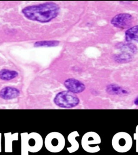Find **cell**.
<instances>
[{
	"mask_svg": "<svg viewBox=\"0 0 138 155\" xmlns=\"http://www.w3.org/2000/svg\"><path fill=\"white\" fill-rule=\"evenodd\" d=\"M22 12L30 20L48 23L58 16L60 12V8L55 3L47 2L28 6L22 9Z\"/></svg>",
	"mask_w": 138,
	"mask_h": 155,
	"instance_id": "6da1fadb",
	"label": "cell"
},
{
	"mask_svg": "<svg viewBox=\"0 0 138 155\" xmlns=\"http://www.w3.org/2000/svg\"><path fill=\"white\" fill-rule=\"evenodd\" d=\"M54 102L58 106L71 108L77 106L79 103V100L74 93L70 91H63L56 95Z\"/></svg>",
	"mask_w": 138,
	"mask_h": 155,
	"instance_id": "7a4b0ae2",
	"label": "cell"
},
{
	"mask_svg": "<svg viewBox=\"0 0 138 155\" xmlns=\"http://www.w3.org/2000/svg\"><path fill=\"white\" fill-rule=\"evenodd\" d=\"M133 22V17L130 14L121 13L116 15L111 21L113 26L119 29L130 28Z\"/></svg>",
	"mask_w": 138,
	"mask_h": 155,
	"instance_id": "3957f363",
	"label": "cell"
},
{
	"mask_svg": "<svg viewBox=\"0 0 138 155\" xmlns=\"http://www.w3.org/2000/svg\"><path fill=\"white\" fill-rule=\"evenodd\" d=\"M64 85L69 91L74 94L80 93L85 89V86L79 80L73 78H69L64 82Z\"/></svg>",
	"mask_w": 138,
	"mask_h": 155,
	"instance_id": "277c9868",
	"label": "cell"
},
{
	"mask_svg": "<svg viewBox=\"0 0 138 155\" xmlns=\"http://www.w3.org/2000/svg\"><path fill=\"white\" fill-rule=\"evenodd\" d=\"M20 94L19 90L13 87H5L0 91V97L5 100L16 98Z\"/></svg>",
	"mask_w": 138,
	"mask_h": 155,
	"instance_id": "5b68a950",
	"label": "cell"
},
{
	"mask_svg": "<svg viewBox=\"0 0 138 155\" xmlns=\"http://www.w3.org/2000/svg\"><path fill=\"white\" fill-rule=\"evenodd\" d=\"M106 92L108 94L110 95H127L129 94V92L127 90L124 88V87L120 86L116 84H110L107 86Z\"/></svg>",
	"mask_w": 138,
	"mask_h": 155,
	"instance_id": "8992f818",
	"label": "cell"
},
{
	"mask_svg": "<svg viewBox=\"0 0 138 155\" xmlns=\"http://www.w3.org/2000/svg\"><path fill=\"white\" fill-rule=\"evenodd\" d=\"M125 39L128 42L135 41L138 42V25L131 27L125 32Z\"/></svg>",
	"mask_w": 138,
	"mask_h": 155,
	"instance_id": "52a82bcc",
	"label": "cell"
},
{
	"mask_svg": "<svg viewBox=\"0 0 138 155\" xmlns=\"http://www.w3.org/2000/svg\"><path fill=\"white\" fill-rule=\"evenodd\" d=\"M19 73L15 71L3 69L0 71V79L3 80H12L17 77Z\"/></svg>",
	"mask_w": 138,
	"mask_h": 155,
	"instance_id": "ba28073f",
	"label": "cell"
},
{
	"mask_svg": "<svg viewBox=\"0 0 138 155\" xmlns=\"http://www.w3.org/2000/svg\"><path fill=\"white\" fill-rule=\"evenodd\" d=\"M132 55L130 53H126L123 52V53L119 54L115 56L114 59L116 62L119 63H126L132 60Z\"/></svg>",
	"mask_w": 138,
	"mask_h": 155,
	"instance_id": "9c48e42d",
	"label": "cell"
},
{
	"mask_svg": "<svg viewBox=\"0 0 138 155\" xmlns=\"http://www.w3.org/2000/svg\"><path fill=\"white\" fill-rule=\"evenodd\" d=\"M59 41H46L36 42L34 44L35 47H52L59 45Z\"/></svg>",
	"mask_w": 138,
	"mask_h": 155,
	"instance_id": "30bf717a",
	"label": "cell"
},
{
	"mask_svg": "<svg viewBox=\"0 0 138 155\" xmlns=\"http://www.w3.org/2000/svg\"><path fill=\"white\" fill-rule=\"evenodd\" d=\"M134 104L136 105V106H138V97L135 99L134 101Z\"/></svg>",
	"mask_w": 138,
	"mask_h": 155,
	"instance_id": "8fae6325",
	"label": "cell"
}]
</instances>
